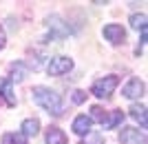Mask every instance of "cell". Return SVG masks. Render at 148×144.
I'll list each match as a JSON object with an SVG mask.
<instances>
[{
	"label": "cell",
	"instance_id": "6da1fadb",
	"mask_svg": "<svg viewBox=\"0 0 148 144\" xmlns=\"http://www.w3.org/2000/svg\"><path fill=\"white\" fill-rule=\"evenodd\" d=\"M31 95H33V100L49 113V115H62L64 102H62V98L56 93V91H51L49 87H33Z\"/></svg>",
	"mask_w": 148,
	"mask_h": 144
},
{
	"label": "cell",
	"instance_id": "7a4b0ae2",
	"mask_svg": "<svg viewBox=\"0 0 148 144\" xmlns=\"http://www.w3.org/2000/svg\"><path fill=\"white\" fill-rule=\"evenodd\" d=\"M117 84H119L117 75H106V78H99V80L93 84L91 93L95 95V98H111L113 91L117 89Z\"/></svg>",
	"mask_w": 148,
	"mask_h": 144
},
{
	"label": "cell",
	"instance_id": "3957f363",
	"mask_svg": "<svg viewBox=\"0 0 148 144\" xmlns=\"http://www.w3.org/2000/svg\"><path fill=\"white\" fill-rule=\"evenodd\" d=\"M71 69H73V60L66 58V56H58V58H53V60L49 62L47 73H49V75H64V73H69Z\"/></svg>",
	"mask_w": 148,
	"mask_h": 144
},
{
	"label": "cell",
	"instance_id": "277c9868",
	"mask_svg": "<svg viewBox=\"0 0 148 144\" xmlns=\"http://www.w3.org/2000/svg\"><path fill=\"white\" fill-rule=\"evenodd\" d=\"M142 93H144V82L139 80V78H130L122 89V95L126 100H135V98H139Z\"/></svg>",
	"mask_w": 148,
	"mask_h": 144
},
{
	"label": "cell",
	"instance_id": "5b68a950",
	"mask_svg": "<svg viewBox=\"0 0 148 144\" xmlns=\"http://www.w3.org/2000/svg\"><path fill=\"white\" fill-rule=\"evenodd\" d=\"M119 142L122 144H146V135H144V131H137V129L126 126L119 133Z\"/></svg>",
	"mask_w": 148,
	"mask_h": 144
},
{
	"label": "cell",
	"instance_id": "8992f818",
	"mask_svg": "<svg viewBox=\"0 0 148 144\" xmlns=\"http://www.w3.org/2000/svg\"><path fill=\"white\" fill-rule=\"evenodd\" d=\"M104 38L113 44H122L124 38H126V31L122 29V25H106L104 27Z\"/></svg>",
	"mask_w": 148,
	"mask_h": 144
},
{
	"label": "cell",
	"instance_id": "52a82bcc",
	"mask_svg": "<svg viewBox=\"0 0 148 144\" xmlns=\"http://www.w3.org/2000/svg\"><path fill=\"white\" fill-rule=\"evenodd\" d=\"M0 93L5 95V102L9 107H16V95H13V82L9 78H0Z\"/></svg>",
	"mask_w": 148,
	"mask_h": 144
},
{
	"label": "cell",
	"instance_id": "ba28073f",
	"mask_svg": "<svg viewBox=\"0 0 148 144\" xmlns=\"http://www.w3.org/2000/svg\"><path fill=\"white\" fill-rule=\"evenodd\" d=\"M44 140H47V144H66V142H69V138L64 135V131H62V129H58V126H49V129H47Z\"/></svg>",
	"mask_w": 148,
	"mask_h": 144
},
{
	"label": "cell",
	"instance_id": "9c48e42d",
	"mask_svg": "<svg viewBox=\"0 0 148 144\" xmlns=\"http://www.w3.org/2000/svg\"><path fill=\"white\" fill-rule=\"evenodd\" d=\"M91 118L88 115H77V118L73 120V131L77 133V135H86L88 131H91Z\"/></svg>",
	"mask_w": 148,
	"mask_h": 144
},
{
	"label": "cell",
	"instance_id": "30bf717a",
	"mask_svg": "<svg viewBox=\"0 0 148 144\" xmlns=\"http://www.w3.org/2000/svg\"><path fill=\"white\" fill-rule=\"evenodd\" d=\"M38 131H40V120L27 118L25 122H22V135H25V138H36Z\"/></svg>",
	"mask_w": 148,
	"mask_h": 144
},
{
	"label": "cell",
	"instance_id": "8fae6325",
	"mask_svg": "<svg viewBox=\"0 0 148 144\" xmlns=\"http://www.w3.org/2000/svg\"><path fill=\"white\" fill-rule=\"evenodd\" d=\"M122 122H124V113L113 111V113H106V120L102 122V126H104V129H115V126H119Z\"/></svg>",
	"mask_w": 148,
	"mask_h": 144
},
{
	"label": "cell",
	"instance_id": "7c38bea8",
	"mask_svg": "<svg viewBox=\"0 0 148 144\" xmlns=\"http://www.w3.org/2000/svg\"><path fill=\"white\" fill-rule=\"evenodd\" d=\"M27 73H29V67L27 64H22V62H16V64H11V75L13 78H9V80H16V82H20V80H25L27 78Z\"/></svg>",
	"mask_w": 148,
	"mask_h": 144
},
{
	"label": "cell",
	"instance_id": "4fadbf2b",
	"mask_svg": "<svg viewBox=\"0 0 148 144\" xmlns=\"http://www.w3.org/2000/svg\"><path fill=\"white\" fill-rule=\"evenodd\" d=\"M49 27L56 31V38H62V36H66V33H69V29L64 27V22H62L58 16H51V18H49Z\"/></svg>",
	"mask_w": 148,
	"mask_h": 144
},
{
	"label": "cell",
	"instance_id": "5bb4252c",
	"mask_svg": "<svg viewBox=\"0 0 148 144\" xmlns=\"http://www.w3.org/2000/svg\"><path fill=\"white\" fill-rule=\"evenodd\" d=\"M130 115L142 124V129H146V107L144 104H133L130 107Z\"/></svg>",
	"mask_w": 148,
	"mask_h": 144
},
{
	"label": "cell",
	"instance_id": "9a60e30c",
	"mask_svg": "<svg viewBox=\"0 0 148 144\" xmlns=\"http://www.w3.org/2000/svg\"><path fill=\"white\" fill-rule=\"evenodd\" d=\"M2 144H27V138L22 133H5Z\"/></svg>",
	"mask_w": 148,
	"mask_h": 144
},
{
	"label": "cell",
	"instance_id": "2e32d148",
	"mask_svg": "<svg viewBox=\"0 0 148 144\" xmlns=\"http://www.w3.org/2000/svg\"><path fill=\"white\" fill-rule=\"evenodd\" d=\"M130 27L133 29H146V13H133L130 16Z\"/></svg>",
	"mask_w": 148,
	"mask_h": 144
},
{
	"label": "cell",
	"instance_id": "e0dca14e",
	"mask_svg": "<svg viewBox=\"0 0 148 144\" xmlns=\"http://www.w3.org/2000/svg\"><path fill=\"white\" fill-rule=\"evenodd\" d=\"M88 118H91V122H99V124H102V122L106 120V113L102 111L99 107H93V109H91V115H88Z\"/></svg>",
	"mask_w": 148,
	"mask_h": 144
},
{
	"label": "cell",
	"instance_id": "ac0fdd59",
	"mask_svg": "<svg viewBox=\"0 0 148 144\" xmlns=\"http://www.w3.org/2000/svg\"><path fill=\"white\" fill-rule=\"evenodd\" d=\"M84 144H104V135L102 133H86Z\"/></svg>",
	"mask_w": 148,
	"mask_h": 144
},
{
	"label": "cell",
	"instance_id": "d6986e66",
	"mask_svg": "<svg viewBox=\"0 0 148 144\" xmlns=\"http://www.w3.org/2000/svg\"><path fill=\"white\" fill-rule=\"evenodd\" d=\"M84 100H86V93H84V91H73V102L75 104H82Z\"/></svg>",
	"mask_w": 148,
	"mask_h": 144
},
{
	"label": "cell",
	"instance_id": "ffe728a7",
	"mask_svg": "<svg viewBox=\"0 0 148 144\" xmlns=\"http://www.w3.org/2000/svg\"><path fill=\"white\" fill-rule=\"evenodd\" d=\"M5 42H7V38H5V29L0 27V49H5Z\"/></svg>",
	"mask_w": 148,
	"mask_h": 144
}]
</instances>
